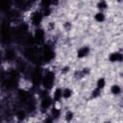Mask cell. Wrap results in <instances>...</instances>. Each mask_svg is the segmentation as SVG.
I'll list each match as a JSON object with an SVG mask.
<instances>
[{
	"label": "cell",
	"instance_id": "obj_9",
	"mask_svg": "<svg viewBox=\"0 0 123 123\" xmlns=\"http://www.w3.org/2000/svg\"><path fill=\"white\" fill-rule=\"evenodd\" d=\"M96 86V87H98V88H100L101 90L106 86V85H107V81H106V79L104 78V77H100V78H98L97 79V81H96V84H95Z\"/></svg>",
	"mask_w": 123,
	"mask_h": 123
},
{
	"label": "cell",
	"instance_id": "obj_1",
	"mask_svg": "<svg viewBox=\"0 0 123 123\" xmlns=\"http://www.w3.org/2000/svg\"><path fill=\"white\" fill-rule=\"evenodd\" d=\"M54 81H55V74L53 72H48L44 76L43 81H42V84H43V86H44L45 88H50L53 86Z\"/></svg>",
	"mask_w": 123,
	"mask_h": 123
},
{
	"label": "cell",
	"instance_id": "obj_4",
	"mask_svg": "<svg viewBox=\"0 0 123 123\" xmlns=\"http://www.w3.org/2000/svg\"><path fill=\"white\" fill-rule=\"evenodd\" d=\"M53 100L54 102L56 103H59L61 102V100L62 99V89L60 88V87H57L54 89V92H53Z\"/></svg>",
	"mask_w": 123,
	"mask_h": 123
},
{
	"label": "cell",
	"instance_id": "obj_6",
	"mask_svg": "<svg viewBox=\"0 0 123 123\" xmlns=\"http://www.w3.org/2000/svg\"><path fill=\"white\" fill-rule=\"evenodd\" d=\"M94 20H95L96 22H98V23L104 22V21L106 20V14H105V12L98 11V12L94 14Z\"/></svg>",
	"mask_w": 123,
	"mask_h": 123
},
{
	"label": "cell",
	"instance_id": "obj_3",
	"mask_svg": "<svg viewBox=\"0 0 123 123\" xmlns=\"http://www.w3.org/2000/svg\"><path fill=\"white\" fill-rule=\"evenodd\" d=\"M109 61L111 62H123V53L119 51L112 52L109 55Z\"/></svg>",
	"mask_w": 123,
	"mask_h": 123
},
{
	"label": "cell",
	"instance_id": "obj_7",
	"mask_svg": "<svg viewBox=\"0 0 123 123\" xmlns=\"http://www.w3.org/2000/svg\"><path fill=\"white\" fill-rule=\"evenodd\" d=\"M96 7L98 9V11L100 12H105L108 8H109V4L106 0H99L96 4Z\"/></svg>",
	"mask_w": 123,
	"mask_h": 123
},
{
	"label": "cell",
	"instance_id": "obj_2",
	"mask_svg": "<svg viewBox=\"0 0 123 123\" xmlns=\"http://www.w3.org/2000/svg\"><path fill=\"white\" fill-rule=\"evenodd\" d=\"M90 53V48L89 46L87 45H83L81 46L80 48H78L77 50V53H76V56L78 59H84L86 57H87Z\"/></svg>",
	"mask_w": 123,
	"mask_h": 123
},
{
	"label": "cell",
	"instance_id": "obj_8",
	"mask_svg": "<svg viewBox=\"0 0 123 123\" xmlns=\"http://www.w3.org/2000/svg\"><path fill=\"white\" fill-rule=\"evenodd\" d=\"M53 98L47 96V97H44L42 100H41V108L43 109H48L51 105H52V102H53Z\"/></svg>",
	"mask_w": 123,
	"mask_h": 123
},
{
	"label": "cell",
	"instance_id": "obj_12",
	"mask_svg": "<svg viewBox=\"0 0 123 123\" xmlns=\"http://www.w3.org/2000/svg\"><path fill=\"white\" fill-rule=\"evenodd\" d=\"M73 118H74V112L72 111H67L64 114V119L69 122V121H72Z\"/></svg>",
	"mask_w": 123,
	"mask_h": 123
},
{
	"label": "cell",
	"instance_id": "obj_11",
	"mask_svg": "<svg viewBox=\"0 0 123 123\" xmlns=\"http://www.w3.org/2000/svg\"><path fill=\"white\" fill-rule=\"evenodd\" d=\"M42 20V14L41 13H36L33 15V18H32V21H33V24L37 26Z\"/></svg>",
	"mask_w": 123,
	"mask_h": 123
},
{
	"label": "cell",
	"instance_id": "obj_5",
	"mask_svg": "<svg viewBox=\"0 0 123 123\" xmlns=\"http://www.w3.org/2000/svg\"><path fill=\"white\" fill-rule=\"evenodd\" d=\"M110 91H111V93L112 95L117 96V95L121 94V92H122V88H121V86H120L119 85H117V84H113V85L111 86Z\"/></svg>",
	"mask_w": 123,
	"mask_h": 123
},
{
	"label": "cell",
	"instance_id": "obj_13",
	"mask_svg": "<svg viewBox=\"0 0 123 123\" xmlns=\"http://www.w3.org/2000/svg\"><path fill=\"white\" fill-rule=\"evenodd\" d=\"M100 95H101V89L95 86V88H94V89L92 90V92H91V98L95 99V98H98Z\"/></svg>",
	"mask_w": 123,
	"mask_h": 123
},
{
	"label": "cell",
	"instance_id": "obj_10",
	"mask_svg": "<svg viewBox=\"0 0 123 123\" xmlns=\"http://www.w3.org/2000/svg\"><path fill=\"white\" fill-rule=\"evenodd\" d=\"M73 95V90L70 87H65L62 89V99H69Z\"/></svg>",
	"mask_w": 123,
	"mask_h": 123
},
{
	"label": "cell",
	"instance_id": "obj_15",
	"mask_svg": "<svg viewBox=\"0 0 123 123\" xmlns=\"http://www.w3.org/2000/svg\"><path fill=\"white\" fill-rule=\"evenodd\" d=\"M70 71V67L69 66H64L62 69V73H63V74H65V73H67V72H69Z\"/></svg>",
	"mask_w": 123,
	"mask_h": 123
},
{
	"label": "cell",
	"instance_id": "obj_14",
	"mask_svg": "<svg viewBox=\"0 0 123 123\" xmlns=\"http://www.w3.org/2000/svg\"><path fill=\"white\" fill-rule=\"evenodd\" d=\"M63 28H64L65 31L71 30V28H72V23H71L70 21H65V22L63 23Z\"/></svg>",
	"mask_w": 123,
	"mask_h": 123
}]
</instances>
